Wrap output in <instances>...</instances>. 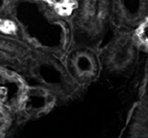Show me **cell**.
<instances>
[{"label": "cell", "mask_w": 148, "mask_h": 138, "mask_svg": "<svg viewBox=\"0 0 148 138\" xmlns=\"http://www.w3.org/2000/svg\"><path fill=\"white\" fill-rule=\"evenodd\" d=\"M140 37L144 42H148V20L143 25L140 31Z\"/></svg>", "instance_id": "obj_1"}, {"label": "cell", "mask_w": 148, "mask_h": 138, "mask_svg": "<svg viewBox=\"0 0 148 138\" xmlns=\"http://www.w3.org/2000/svg\"><path fill=\"white\" fill-rule=\"evenodd\" d=\"M3 5H4V0H0V9L2 8Z\"/></svg>", "instance_id": "obj_2"}]
</instances>
